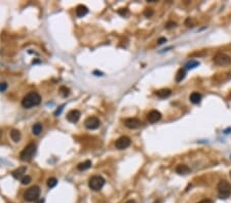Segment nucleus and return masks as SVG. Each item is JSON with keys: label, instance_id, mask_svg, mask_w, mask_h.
<instances>
[{"label": "nucleus", "instance_id": "34", "mask_svg": "<svg viewBox=\"0 0 231 203\" xmlns=\"http://www.w3.org/2000/svg\"><path fill=\"white\" fill-rule=\"evenodd\" d=\"M35 203H44V199H43V198H41V199H38V200H36V201H35Z\"/></svg>", "mask_w": 231, "mask_h": 203}, {"label": "nucleus", "instance_id": "14", "mask_svg": "<svg viewBox=\"0 0 231 203\" xmlns=\"http://www.w3.org/2000/svg\"><path fill=\"white\" fill-rule=\"evenodd\" d=\"M176 172L179 174H183V176L184 174H188L190 172V168L185 164H179L177 167H176Z\"/></svg>", "mask_w": 231, "mask_h": 203}, {"label": "nucleus", "instance_id": "8", "mask_svg": "<svg viewBox=\"0 0 231 203\" xmlns=\"http://www.w3.org/2000/svg\"><path fill=\"white\" fill-rule=\"evenodd\" d=\"M131 146V139L129 137H120L115 142V147L118 150H124Z\"/></svg>", "mask_w": 231, "mask_h": 203}, {"label": "nucleus", "instance_id": "36", "mask_svg": "<svg viewBox=\"0 0 231 203\" xmlns=\"http://www.w3.org/2000/svg\"><path fill=\"white\" fill-rule=\"evenodd\" d=\"M1 134H1V130H0V137H1Z\"/></svg>", "mask_w": 231, "mask_h": 203}, {"label": "nucleus", "instance_id": "11", "mask_svg": "<svg viewBox=\"0 0 231 203\" xmlns=\"http://www.w3.org/2000/svg\"><path fill=\"white\" fill-rule=\"evenodd\" d=\"M80 116H81V113L78 110H71L67 114V120L71 123H76L80 119Z\"/></svg>", "mask_w": 231, "mask_h": 203}, {"label": "nucleus", "instance_id": "33", "mask_svg": "<svg viewBox=\"0 0 231 203\" xmlns=\"http://www.w3.org/2000/svg\"><path fill=\"white\" fill-rule=\"evenodd\" d=\"M93 74H97V76H102L103 73L102 72H99V71H93Z\"/></svg>", "mask_w": 231, "mask_h": 203}, {"label": "nucleus", "instance_id": "35", "mask_svg": "<svg viewBox=\"0 0 231 203\" xmlns=\"http://www.w3.org/2000/svg\"><path fill=\"white\" fill-rule=\"evenodd\" d=\"M125 203H136V201H135V200H129V201H126Z\"/></svg>", "mask_w": 231, "mask_h": 203}, {"label": "nucleus", "instance_id": "21", "mask_svg": "<svg viewBox=\"0 0 231 203\" xmlns=\"http://www.w3.org/2000/svg\"><path fill=\"white\" fill-rule=\"evenodd\" d=\"M42 131V125L40 123H36L32 127V134L35 135H39Z\"/></svg>", "mask_w": 231, "mask_h": 203}, {"label": "nucleus", "instance_id": "37", "mask_svg": "<svg viewBox=\"0 0 231 203\" xmlns=\"http://www.w3.org/2000/svg\"><path fill=\"white\" fill-rule=\"evenodd\" d=\"M230 178H231V171H230Z\"/></svg>", "mask_w": 231, "mask_h": 203}, {"label": "nucleus", "instance_id": "19", "mask_svg": "<svg viewBox=\"0 0 231 203\" xmlns=\"http://www.w3.org/2000/svg\"><path fill=\"white\" fill-rule=\"evenodd\" d=\"M199 65H200V63L197 61H194V60H192V61H189L188 63H187L185 65V70H191V69H194V68L198 67Z\"/></svg>", "mask_w": 231, "mask_h": 203}, {"label": "nucleus", "instance_id": "15", "mask_svg": "<svg viewBox=\"0 0 231 203\" xmlns=\"http://www.w3.org/2000/svg\"><path fill=\"white\" fill-rule=\"evenodd\" d=\"M171 93H172L171 89H168V88H163V89H160V90H158V92H156V95L160 98H165L170 97Z\"/></svg>", "mask_w": 231, "mask_h": 203}, {"label": "nucleus", "instance_id": "17", "mask_svg": "<svg viewBox=\"0 0 231 203\" xmlns=\"http://www.w3.org/2000/svg\"><path fill=\"white\" fill-rule=\"evenodd\" d=\"M190 102L192 104H199L201 102V95L198 92H192L190 95Z\"/></svg>", "mask_w": 231, "mask_h": 203}, {"label": "nucleus", "instance_id": "23", "mask_svg": "<svg viewBox=\"0 0 231 203\" xmlns=\"http://www.w3.org/2000/svg\"><path fill=\"white\" fill-rule=\"evenodd\" d=\"M60 92H61V95H63L64 98H66L67 95H69L70 90H69V88H67L65 86H62L61 88H60Z\"/></svg>", "mask_w": 231, "mask_h": 203}, {"label": "nucleus", "instance_id": "6", "mask_svg": "<svg viewBox=\"0 0 231 203\" xmlns=\"http://www.w3.org/2000/svg\"><path fill=\"white\" fill-rule=\"evenodd\" d=\"M214 63L216 64L217 66H221V67L228 66V65L231 64V58L226 53H219L214 56Z\"/></svg>", "mask_w": 231, "mask_h": 203}, {"label": "nucleus", "instance_id": "13", "mask_svg": "<svg viewBox=\"0 0 231 203\" xmlns=\"http://www.w3.org/2000/svg\"><path fill=\"white\" fill-rule=\"evenodd\" d=\"M87 12H89V8L85 5H78L76 7V14L78 18H83L87 14Z\"/></svg>", "mask_w": 231, "mask_h": 203}, {"label": "nucleus", "instance_id": "7", "mask_svg": "<svg viewBox=\"0 0 231 203\" xmlns=\"http://www.w3.org/2000/svg\"><path fill=\"white\" fill-rule=\"evenodd\" d=\"M84 125L87 129L93 130V129H97L100 127L101 121H100V119L97 118V117H89V118L85 120Z\"/></svg>", "mask_w": 231, "mask_h": 203}, {"label": "nucleus", "instance_id": "10", "mask_svg": "<svg viewBox=\"0 0 231 203\" xmlns=\"http://www.w3.org/2000/svg\"><path fill=\"white\" fill-rule=\"evenodd\" d=\"M147 119L150 123H155V122L159 121L161 119V113L157 110H152L148 113L147 115Z\"/></svg>", "mask_w": 231, "mask_h": 203}, {"label": "nucleus", "instance_id": "9", "mask_svg": "<svg viewBox=\"0 0 231 203\" xmlns=\"http://www.w3.org/2000/svg\"><path fill=\"white\" fill-rule=\"evenodd\" d=\"M124 125L129 129H137L142 125V122L138 118H129L124 121Z\"/></svg>", "mask_w": 231, "mask_h": 203}, {"label": "nucleus", "instance_id": "38", "mask_svg": "<svg viewBox=\"0 0 231 203\" xmlns=\"http://www.w3.org/2000/svg\"><path fill=\"white\" fill-rule=\"evenodd\" d=\"M230 95H231V93H230Z\"/></svg>", "mask_w": 231, "mask_h": 203}, {"label": "nucleus", "instance_id": "26", "mask_svg": "<svg viewBox=\"0 0 231 203\" xmlns=\"http://www.w3.org/2000/svg\"><path fill=\"white\" fill-rule=\"evenodd\" d=\"M7 83L6 82H0V92H3L7 89Z\"/></svg>", "mask_w": 231, "mask_h": 203}, {"label": "nucleus", "instance_id": "1", "mask_svg": "<svg viewBox=\"0 0 231 203\" xmlns=\"http://www.w3.org/2000/svg\"><path fill=\"white\" fill-rule=\"evenodd\" d=\"M41 102V97L36 92H31L26 95L22 101V106L26 109H30L33 106L39 105Z\"/></svg>", "mask_w": 231, "mask_h": 203}, {"label": "nucleus", "instance_id": "31", "mask_svg": "<svg viewBox=\"0 0 231 203\" xmlns=\"http://www.w3.org/2000/svg\"><path fill=\"white\" fill-rule=\"evenodd\" d=\"M164 42H167V38L165 37H161V38H159L157 40V43L159 44V45H161V44H163Z\"/></svg>", "mask_w": 231, "mask_h": 203}, {"label": "nucleus", "instance_id": "29", "mask_svg": "<svg viewBox=\"0 0 231 203\" xmlns=\"http://www.w3.org/2000/svg\"><path fill=\"white\" fill-rule=\"evenodd\" d=\"M176 27V23L175 22H168L167 26H165V28L167 29H172V28H175Z\"/></svg>", "mask_w": 231, "mask_h": 203}, {"label": "nucleus", "instance_id": "27", "mask_svg": "<svg viewBox=\"0 0 231 203\" xmlns=\"http://www.w3.org/2000/svg\"><path fill=\"white\" fill-rule=\"evenodd\" d=\"M185 24H186V26H188V27H193L194 21L192 19H190V18H188V19L185 21Z\"/></svg>", "mask_w": 231, "mask_h": 203}, {"label": "nucleus", "instance_id": "24", "mask_svg": "<svg viewBox=\"0 0 231 203\" xmlns=\"http://www.w3.org/2000/svg\"><path fill=\"white\" fill-rule=\"evenodd\" d=\"M153 14H154V10H153L152 8H146V9L144 10V15L146 18L152 17Z\"/></svg>", "mask_w": 231, "mask_h": 203}, {"label": "nucleus", "instance_id": "20", "mask_svg": "<svg viewBox=\"0 0 231 203\" xmlns=\"http://www.w3.org/2000/svg\"><path fill=\"white\" fill-rule=\"evenodd\" d=\"M185 76H186V70L185 69H180L178 71L177 75H176V81L181 82L184 78H185Z\"/></svg>", "mask_w": 231, "mask_h": 203}, {"label": "nucleus", "instance_id": "2", "mask_svg": "<svg viewBox=\"0 0 231 203\" xmlns=\"http://www.w3.org/2000/svg\"><path fill=\"white\" fill-rule=\"evenodd\" d=\"M217 190L219 197L221 199H227L231 195V185L229 182L225 181V179H222V181L219 182L217 186Z\"/></svg>", "mask_w": 231, "mask_h": 203}, {"label": "nucleus", "instance_id": "32", "mask_svg": "<svg viewBox=\"0 0 231 203\" xmlns=\"http://www.w3.org/2000/svg\"><path fill=\"white\" fill-rule=\"evenodd\" d=\"M198 203H214V201L211 199H203V200H201V201H199Z\"/></svg>", "mask_w": 231, "mask_h": 203}, {"label": "nucleus", "instance_id": "30", "mask_svg": "<svg viewBox=\"0 0 231 203\" xmlns=\"http://www.w3.org/2000/svg\"><path fill=\"white\" fill-rule=\"evenodd\" d=\"M64 107H65V105H62L61 107H59V109H58V110H57L56 112H54V115H56V116L60 115V114L62 113V111L64 110Z\"/></svg>", "mask_w": 231, "mask_h": 203}, {"label": "nucleus", "instance_id": "12", "mask_svg": "<svg viewBox=\"0 0 231 203\" xmlns=\"http://www.w3.org/2000/svg\"><path fill=\"white\" fill-rule=\"evenodd\" d=\"M26 170H27V168H26V166H22V167H19L18 169H15V170L12 171V176L15 179H22L23 178H24V174L26 173Z\"/></svg>", "mask_w": 231, "mask_h": 203}, {"label": "nucleus", "instance_id": "4", "mask_svg": "<svg viewBox=\"0 0 231 203\" xmlns=\"http://www.w3.org/2000/svg\"><path fill=\"white\" fill-rule=\"evenodd\" d=\"M39 196H40V188L38 186L31 187L24 194V198L26 201L28 202L36 201V200H38V198H39Z\"/></svg>", "mask_w": 231, "mask_h": 203}, {"label": "nucleus", "instance_id": "22", "mask_svg": "<svg viewBox=\"0 0 231 203\" xmlns=\"http://www.w3.org/2000/svg\"><path fill=\"white\" fill-rule=\"evenodd\" d=\"M57 184H58V179H57L56 178H49L47 179L48 188H54V187L57 186Z\"/></svg>", "mask_w": 231, "mask_h": 203}, {"label": "nucleus", "instance_id": "16", "mask_svg": "<svg viewBox=\"0 0 231 203\" xmlns=\"http://www.w3.org/2000/svg\"><path fill=\"white\" fill-rule=\"evenodd\" d=\"M90 167H92V161H89V160L83 161V162L79 163V164L77 165V169L80 170V171L86 170V169H89Z\"/></svg>", "mask_w": 231, "mask_h": 203}, {"label": "nucleus", "instance_id": "18", "mask_svg": "<svg viewBox=\"0 0 231 203\" xmlns=\"http://www.w3.org/2000/svg\"><path fill=\"white\" fill-rule=\"evenodd\" d=\"M10 137H11V140H14V142H19L21 137H22V135H21V132L19 130L12 129L11 132H10Z\"/></svg>", "mask_w": 231, "mask_h": 203}, {"label": "nucleus", "instance_id": "5", "mask_svg": "<svg viewBox=\"0 0 231 203\" xmlns=\"http://www.w3.org/2000/svg\"><path fill=\"white\" fill-rule=\"evenodd\" d=\"M104 185H105V179L101 176H93L89 181V186L93 191H100Z\"/></svg>", "mask_w": 231, "mask_h": 203}, {"label": "nucleus", "instance_id": "25", "mask_svg": "<svg viewBox=\"0 0 231 203\" xmlns=\"http://www.w3.org/2000/svg\"><path fill=\"white\" fill-rule=\"evenodd\" d=\"M30 182H31V176H25L24 178L21 179V183L23 185H28V184H30Z\"/></svg>", "mask_w": 231, "mask_h": 203}, {"label": "nucleus", "instance_id": "28", "mask_svg": "<svg viewBox=\"0 0 231 203\" xmlns=\"http://www.w3.org/2000/svg\"><path fill=\"white\" fill-rule=\"evenodd\" d=\"M118 14H121L122 17H125V15L129 14V10H128V8H121L118 10Z\"/></svg>", "mask_w": 231, "mask_h": 203}, {"label": "nucleus", "instance_id": "3", "mask_svg": "<svg viewBox=\"0 0 231 203\" xmlns=\"http://www.w3.org/2000/svg\"><path fill=\"white\" fill-rule=\"evenodd\" d=\"M36 148L37 147H36L34 143H31V144H29L28 146H26L25 149L21 152V155H20L21 159L23 161H27V162L31 161L36 153Z\"/></svg>", "mask_w": 231, "mask_h": 203}]
</instances>
